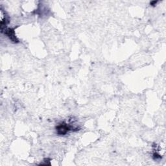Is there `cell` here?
Here are the masks:
<instances>
[{"mask_svg": "<svg viewBox=\"0 0 166 166\" xmlns=\"http://www.w3.org/2000/svg\"><path fill=\"white\" fill-rule=\"evenodd\" d=\"M5 33L12 41L14 42H18V40H17L16 36H15V35H14V30L11 29H9L6 31Z\"/></svg>", "mask_w": 166, "mask_h": 166, "instance_id": "cell-2", "label": "cell"}, {"mask_svg": "<svg viewBox=\"0 0 166 166\" xmlns=\"http://www.w3.org/2000/svg\"><path fill=\"white\" fill-rule=\"evenodd\" d=\"M72 129L67 126V125L65 123H62L57 127V131L58 134L59 135H64L66 134L69 131H71Z\"/></svg>", "mask_w": 166, "mask_h": 166, "instance_id": "cell-1", "label": "cell"}]
</instances>
